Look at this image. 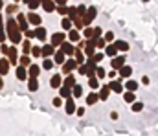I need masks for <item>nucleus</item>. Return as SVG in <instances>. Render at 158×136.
<instances>
[{
    "label": "nucleus",
    "mask_w": 158,
    "mask_h": 136,
    "mask_svg": "<svg viewBox=\"0 0 158 136\" xmlns=\"http://www.w3.org/2000/svg\"><path fill=\"white\" fill-rule=\"evenodd\" d=\"M6 35L11 39V42H13V44H18V42L22 40V31L18 30L17 20L9 18V20L6 22Z\"/></svg>",
    "instance_id": "obj_1"
},
{
    "label": "nucleus",
    "mask_w": 158,
    "mask_h": 136,
    "mask_svg": "<svg viewBox=\"0 0 158 136\" xmlns=\"http://www.w3.org/2000/svg\"><path fill=\"white\" fill-rule=\"evenodd\" d=\"M74 68H77V61L76 59H68V61H64L63 63V74H72V70Z\"/></svg>",
    "instance_id": "obj_2"
},
{
    "label": "nucleus",
    "mask_w": 158,
    "mask_h": 136,
    "mask_svg": "<svg viewBox=\"0 0 158 136\" xmlns=\"http://www.w3.org/2000/svg\"><path fill=\"white\" fill-rule=\"evenodd\" d=\"M96 8H88L86 11H85V15H83V22H85V26L86 24H90V22H92L94 20V17H96Z\"/></svg>",
    "instance_id": "obj_3"
},
{
    "label": "nucleus",
    "mask_w": 158,
    "mask_h": 136,
    "mask_svg": "<svg viewBox=\"0 0 158 136\" xmlns=\"http://www.w3.org/2000/svg\"><path fill=\"white\" fill-rule=\"evenodd\" d=\"M17 24H18V30L20 31H26L28 30V18L24 17V13H18L17 15Z\"/></svg>",
    "instance_id": "obj_4"
},
{
    "label": "nucleus",
    "mask_w": 158,
    "mask_h": 136,
    "mask_svg": "<svg viewBox=\"0 0 158 136\" xmlns=\"http://www.w3.org/2000/svg\"><path fill=\"white\" fill-rule=\"evenodd\" d=\"M55 53V46H52V44H46V46H42L40 48V55L42 57H50Z\"/></svg>",
    "instance_id": "obj_5"
},
{
    "label": "nucleus",
    "mask_w": 158,
    "mask_h": 136,
    "mask_svg": "<svg viewBox=\"0 0 158 136\" xmlns=\"http://www.w3.org/2000/svg\"><path fill=\"white\" fill-rule=\"evenodd\" d=\"M61 52L64 53V55H74V46H72V44L70 42H61Z\"/></svg>",
    "instance_id": "obj_6"
},
{
    "label": "nucleus",
    "mask_w": 158,
    "mask_h": 136,
    "mask_svg": "<svg viewBox=\"0 0 158 136\" xmlns=\"http://www.w3.org/2000/svg\"><path fill=\"white\" fill-rule=\"evenodd\" d=\"M40 6H42V9H44V11H48V13H52V11H55V9H57V8H55L57 4L53 2V0H44V2H42Z\"/></svg>",
    "instance_id": "obj_7"
},
{
    "label": "nucleus",
    "mask_w": 158,
    "mask_h": 136,
    "mask_svg": "<svg viewBox=\"0 0 158 136\" xmlns=\"http://www.w3.org/2000/svg\"><path fill=\"white\" fill-rule=\"evenodd\" d=\"M61 42H64V33H53L52 37V46H61Z\"/></svg>",
    "instance_id": "obj_8"
},
{
    "label": "nucleus",
    "mask_w": 158,
    "mask_h": 136,
    "mask_svg": "<svg viewBox=\"0 0 158 136\" xmlns=\"http://www.w3.org/2000/svg\"><path fill=\"white\" fill-rule=\"evenodd\" d=\"M108 88L112 90V92H116V94H120V92H123V86H121V83H120V81H110V85H108Z\"/></svg>",
    "instance_id": "obj_9"
},
{
    "label": "nucleus",
    "mask_w": 158,
    "mask_h": 136,
    "mask_svg": "<svg viewBox=\"0 0 158 136\" xmlns=\"http://www.w3.org/2000/svg\"><path fill=\"white\" fill-rule=\"evenodd\" d=\"M26 18H28V22H31V24H35V26H39L40 22H42V18H40V17H39L37 13H30V15H28Z\"/></svg>",
    "instance_id": "obj_10"
},
{
    "label": "nucleus",
    "mask_w": 158,
    "mask_h": 136,
    "mask_svg": "<svg viewBox=\"0 0 158 136\" xmlns=\"http://www.w3.org/2000/svg\"><path fill=\"white\" fill-rule=\"evenodd\" d=\"M8 72H9V61L8 59H2V61H0V74L6 76Z\"/></svg>",
    "instance_id": "obj_11"
},
{
    "label": "nucleus",
    "mask_w": 158,
    "mask_h": 136,
    "mask_svg": "<svg viewBox=\"0 0 158 136\" xmlns=\"http://www.w3.org/2000/svg\"><path fill=\"white\" fill-rule=\"evenodd\" d=\"M125 64V57H112V68H121Z\"/></svg>",
    "instance_id": "obj_12"
},
{
    "label": "nucleus",
    "mask_w": 158,
    "mask_h": 136,
    "mask_svg": "<svg viewBox=\"0 0 158 136\" xmlns=\"http://www.w3.org/2000/svg\"><path fill=\"white\" fill-rule=\"evenodd\" d=\"M74 55H76L77 64H83V63H85V53L81 52V48H74Z\"/></svg>",
    "instance_id": "obj_13"
},
{
    "label": "nucleus",
    "mask_w": 158,
    "mask_h": 136,
    "mask_svg": "<svg viewBox=\"0 0 158 136\" xmlns=\"http://www.w3.org/2000/svg\"><path fill=\"white\" fill-rule=\"evenodd\" d=\"M66 112H68V114H74L76 112V105H74L72 98H66Z\"/></svg>",
    "instance_id": "obj_14"
},
{
    "label": "nucleus",
    "mask_w": 158,
    "mask_h": 136,
    "mask_svg": "<svg viewBox=\"0 0 158 136\" xmlns=\"http://www.w3.org/2000/svg\"><path fill=\"white\" fill-rule=\"evenodd\" d=\"M35 37H37L39 40H44V39H46V30H44L42 26H37V30H35Z\"/></svg>",
    "instance_id": "obj_15"
},
{
    "label": "nucleus",
    "mask_w": 158,
    "mask_h": 136,
    "mask_svg": "<svg viewBox=\"0 0 158 136\" xmlns=\"http://www.w3.org/2000/svg\"><path fill=\"white\" fill-rule=\"evenodd\" d=\"M105 53H107L108 57H116V53H118V48L114 46V44H110V46H105Z\"/></svg>",
    "instance_id": "obj_16"
},
{
    "label": "nucleus",
    "mask_w": 158,
    "mask_h": 136,
    "mask_svg": "<svg viewBox=\"0 0 158 136\" xmlns=\"http://www.w3.org/2000/svg\"><path fill=\"white\" fill-rule=\"evenodd\" d=\"M17 77L20 79V81H24L26 77H28V70L24 66H20V68H17Z\"/></svg>",
    "instance_id": "obj_17"
},
{
    "label": "nucleus",
    "mask_w": 158,
    "mask_h": 136,
    "mask_svg": "<svg viewBox=\"0 0 158 136\" xmlns=\"http://www.w3.org/2000/svg\"><path fill=\"white\" fill-rule=\"evenodd\" d=\"M108 94H110V88L108 86H101L99 88V99H108Z\"/></svg>",
    "instance_id": "obj_18"
},
{
    "label": "nucleus",
    "mask_w": 158,
    "mask_h": 136,
    "mask_svg": "<svg viewBox=\"0 0 158 136\" xmlns=\"http://www.w3.org/2000/svg\"><path fill=\"white\" fill-rule=\"evenodd\" d=\"M28 88L31 90V92H35V90L39 88V81H37V77H30V81H28Z\"/></svg>",
    "instance_id": "obj_19"
},
{
    "label": "nucleus",
    "mask_w": 158,
    "mask_h": 136,
    "mask_svg": "<svg viewBox=\"0 0 158 136\" xmlns=\"http://www.w3.org/2000/svg\"><path fill=\"white\" fill-rule=\"evenodd\" d=\"M61 26H63V30H72V18L70 17H64L61 20Z\"/></svg>",
    "instance_id": "obj_20"
},
{
    "label": "nucleus",
    "mask_w": 158,
    "mask_h": 136,
    "mask_svg": "<svg viewBox=\"0 0 158 136\" xmlns=\"http://www.w3.org/2000/svg\"><path fill=\"white\" fill-rule=\"evenodd\" d=\"M131 74H132V68H131V66H125V64H123V66L120 68V76H121V77H129Z\"/></svg>",
    "instance_id": "obj_21"
},
{
    "label": "nucleus",
    "mask_w": 158,
    "mask_h": 136,
    "mask_svg": "<svg viewBox=\"0 0 158 136\" xmlns=\"http://www.w3.org/2000/svg\"><path fill=\"white\" fill-rule=\"evenodd\" d=\"M50 85H52V88H59L61 86V76L53 74V77L50 79Z\"/></svg>",
    "instance_id": "obj_22"
},
{
    "label": "nucleus",
    "mask_w": 158,
    "mask_h": 136,
    "mask_svg": "<svg viewBox=\"0 0 158 136\" xmlns=\"http://www.w3.org/2000/svg\"><path fill=\"white\" fill-rule=\"evenodd\" d=\"M28 76H30V77H37V76H39V64H30Z\"/></svg>",
    "instance_id": "obj_23"
},
{
    "label": "nucleus",
    "mask_w": 158,
    "mask_h": 136,
    "mask_svg": "<svg viewBox=\"0 0 158 136\" xmlns=\"http://www.w3.org/2000/svg\"><path fill=\"white\" fill-rule=\"evenodd\" d=\"M72 94H74V98H81L83 86H81V85H74V86H72Z\"/></svg>",
    "instance_id": "obj_24"
},
{
    "label": "nucleus",
    "mask_w": 158,
    "mask_h": 136,
    "mask_svg": "<svg viewBox=\"0 0 158 136\" xmlns=\"http://www.w3.org/2000/svg\"><path fill=\"white\" fill-rule=\"evenodd\" d=\"M114 46H116L118 50H121V52H127V50H129V44H127L125 40H116Z\"/></svg>",
    "instance_id": "obj_25"
},
{
    "label": "nucleus",
    "mask_w": 158,
    "mask_h": 136,
    "mask_svg": "<svg viewBox=\"0 0 158 136\" xmlns=\"http://www.w3.org/2000/svg\"><path fill=\"white\" fill-rule=\"evenodd\" d=\"M61 98H72V88L61 86Z\"/></svg>",
    "instance_id": "obj_26"
},
{
    "label": "nucleus",
    "mask_w": 158,
    "mask_h": 136,
    "mask_svg": "<svg viewBox=\"0 0 158 136\" xmlns=\"http://www.w3.org/2000/svg\"><path fill=\"white\" fill-rule=\"evenodd\" d=\"M74 85H76V79H74V76H72V74H68V76H66V79H64V86L72 88Z\"/></svg>",
    "instance_id": "obj_27"
},
{
    "label": "nucleus",
    "mask_w": 158,
    "mask_h": 136,
    "mask_svg": "<svg viewBox=\"0 0 158 136\" xmlns=\"http://www.w3.org/2000/svg\"><path fill=\"white\" fill-rule=\"evenodd\" d=\"M98 99H99V96H98L96 92H92V94H88V96H86V103H88V105H94Z\"/></svg>",
    "instance_id": "obj_28"
},
{
    "label": "nucleus",
    "mask_w": 158,
    "mask_h": 136,
    "mask_svg": "<svg viewBox=\"0 0 158 136\" xmlns=\"http://www.w3.org/2000/svg\"><path fill=\"white\" fill-rule=\"evenodd\" d=\"M68 37H70L72 42H79V33H77V30H68Z\"/></svg>",
    "instance_id": "obj_29"
},
{
    "label": "nucleus",
    "mask_w": 158,
    "mask_h": 136,
    "mask_svg": "<svg viewBox=\"0 0 158 136\" xmlns=\"http://www.w3.org/2000/svg\"><path fill=\"white\" fill-rule=\"evenodd\" d=\"M8 57H9V63H11V64H15V63H17V50H15V48H9Z\"/></svg>",
    "instance_id": "obj_30"
},
{
    "label": "nucleus",
    "mask_w": 158,
    "mask_h": 136,
    "mask_svg": "<svg viewBox=\"0 0 158 136\" xmlns=\"http://www.w3.org/2000/svg\"><path fill=\"white\" fill-rule=\"evenodd\" d=\"M64 57H66V55H64L63 52H57V53H55V57H53V61H55L57 64H63V63H64Z\"/></svg>",
    "instance_id": "obj_31"
},
{
    "label": "nucleus",
    "mask_w": 158,
    "mask_h": 136,
    "mask_svg": "<svg viewBox=\"0 0 158 136\" xmlns=\"http://www.w3.org/2000/svg\"><path fill=\"white\" fill-rule=\"evenodd\" d=\"M6 31H4V22H2V17H0V42H4L6 40Z\"/></svg>",
    "instance_id": "obj_32"
},
{
    "label": "nucleus",
    "mask_w": 158,
    "mask_h": 136,
    "mask_svg": "<svg viewBox=\"0 0 158 136\" xmlns=\"http://www.w3.org/2000/svg\"><path fill=\"white\" fill-rule=\"evenodd\" d=\"M134 98H136V96H134V94L131 92V90H129V92H125V94H123V99H125L127 103H134Z\"/></svg>",
    "instance_id": "obj_33"
},
{
    "label": "nucleus",
    "mask_w": 158,
    "mask_h": 136,
    "mask_svg": "<svg viewBox=\"0 0 158 136\" xmlns=\"http://www.w3.org/2000/svg\"><path fill=\"white\" fill-rule=\"evenodd\" d=\"M125 85H127V90H131V92H134V90L138 88V83H136V81H132V79H131V81H127Z\"/></svg>",
    "instance_id": "obj_34"
},
{
    "label": "nucleus",
    "mask_w": 158,
    "mask_h": 136,
    "mask_svg": "<svg viewBox=\"0 0 158 136\" xmlns=\"http://www.w3.org/2000/svg\"><path fill=\"white\" fill-rule=\"evenodd\" d=\"M77 72L81 74V76H86V72H88V64H77Z\"/></svg>",
    "instance_id": "obj_35"
},
{
    "label": "nucleus",
    "mask_w": 158,
    "mask_h": 136,
    "mask_svg": "<svg viewBox=\"0 0 158 136\" xmlns=\"http://www.w3.org/2000/svg\"><path fill=\"white\" fill-rule=\"evenodd\" d=\"M88 85H90V88H99V81H98V77L94 76V77H90L88 79Z\"/></svg>",
    "instance_id": "obj_36"
},
{
    "label": "nucleus",
    "mask_w": 158,
    "mask_h": 136,
    "mask_svg": "<svg viewBox=\"0 0 158 136\" xmlns=\"http://www.w3.org/2000/svg\"><path fill=\"white\" fill-rule=\"evenodd\" d=\"M42 68H44V70H52V68H53V61L52 59H46V61L42 63Z\"/></svg>",
    "instance_id": "obj_37"
},
{
    "label": "nucleus",
    "mask_w": 158,
    "mask_h": 136,
    "mask_svg": "<svg viewBox=\"0 0 158 136\" xmlns=\"http://www.w3.org/2000/svg\"><path fill=\"white\" fill-rule=\"evenodd\" d=\"M22 52H24V55L31 52V44H30L28 40H24V44H22Z\"/></svg>",
    "instance_id": "obj_38"
},
{
    "label": "nucleus",
    "mask_w": 158,
    "mask_h": 136,
    "mask_svg": "<svg viewBox=\"0 0 158 136\" xmlns=\"http://www.w3.org/2000/svg\"><path fill=\"white\" fill-rule=\"evenodd\" d=\"M28 6H30V9H37V8L40 6V0H30Z\"/></svg>",
    "instance_id": "obj_39"
},
{
    "label": "nucleus",
    "mask_w": 158,
    "mask_h": 136,
    "mask_svg": "<svg viewBox=\"0 0 158 136\" xmlns=\"http://www.w3.org/2000/svg\"><path fill=\"white\" fill-rule=\"evenodd\" d=\"M20 66H30V57L28 55H22L20 57Z\"/></svg>",
    "instance_id": "obj_40"
},
{
    "label": "nucleus",
    "mask_w": 158,
    "mask_h": 136,
    "mask_svg": "<svg viewBox=\"0 0 158 136\" xmlns=\"http://www.w3.org/2000/svg\"><path fill=\"white\" fill-rule=\"evenodd\" d=\"M57 11H59L63 17H66V15H68V8H66V6H59V8H57Z\"/></svg>",
    "instance_id": "obj_41"
},
{
    "label": "nucleus",
    "mask_w": 158,
    "mask_h": 136,
    "mask_svg": "<svg viewBox=\"0 0 158 136\" xmlns=\"http://www.w3.org/2000/svg\"><path fill=\"white\" fill-rule=\"evenodd\" d=\"M96 74H98V79H103L107 76V72L103 70V68H96Z\"/></svg>",
    "instance_id": "obj_42"
},
{
    "label": "nucleus",
    "mask_w": 158,
    "mask_h": 136,
    "mask_svg": "<svg viewBox=\"0 0 158 136\" xmlns=\"http://www.w3.org/2000/svg\"><path fill=\"white\" fill-rule=\"evenodd\" d=\"M31 55H33V57H39V55H40V48H39V46H33V48H31Z\"/></svg>",
    "instance_id": "obj_43"
},
{
    "label": "nucleus",
    "mask_w": 158,
    "mask_h": 136,
    "mask_svg": "<svg viewBox=\"0 0 158 136\" xmlns=\"http://www.w3.org/2000/svg\"><path fill=\"white\" fill-rule=\"evenodd\" d=\"M142 108H143V105H142V103H132V110H134V112H140Z\"/></svg>",
    "instance_id": "obj_44"
},
{
    "label": "nucleus",
    "mask_w": 158,
    "mask_h": 136,
    "mask_svg": "<svg viewBox=\"0 0 158 136\" xmlns=\"http://www.w3.org/2000/svg\"><path fill=\"white\" fill-rule=\"evenodd\" d=\"M85 37H86V39H90V37H94V30H90V28H86V30H85Z\"/></svg>",
    "instance_id": "obj_45"
},
{
    "label": "nucleus",
    "mask_w": 158,
    "mask_h": 136,
    "mask_svg": "<svg viewBox=\"0 0 158 136\" xmlns=\"http://www.w3.org/2000/svg\"><path fill=\"white\" fill-rule=\"evenodd\" d=\"M96 46H98V48H105V40L98 37V40H96Z\"/></svg>",
    "instance_id": "obj_46"
},
{
    "label": "nucleus",
    "mask_w": 158,
    "mask_h": 136,
    "mask_svg": "<svg viewBox=\"0 0 158 136\" xmlns=\"http://www.w3.org/2000/svg\"><path fill=\"white\" fill-rule=\"evenodd\" d=\"M92 59H94L96 63H99V61L103 59V53H94V55H92Z\"/></svg>",
    "instance_id": "obj_47"
},
{
    "label": "nucleus",
    "mask_w": 158,
    "mask_h": 136,
    "mask_svg": "<svg viewBox=\"0 0 158 136\" xmlns=\"http://www.w3.org/2000/svg\"><path fill=\"white\" fill-rule=\"evenodd\" d=\"M112 39H114V33H112V31L105 33V40H112Z\"/></svg>",
    "instance_id": "obj_48"
},
{
    "label": "nucleus",
    "mask_w": 158,
    "mask_h": 136,
    "mask_svg": "<svg viewBox=\"0 0 158 136\" xmlns=\"http://www.w3.org/2000/svg\"><path fill=\"white\" fill-rule=\"evenodd\" d=\"M17 9H18V8L13 4V6H9V8H8V13H17Z\"/></svg>",
    "instance_id": "obj_49"
},
{
    "label": "nucleus",
    "mask_w": 158,
    "mask_h": 136,
    "mask_svg": "<svg viewBox=\"0 0 158 136\" xmlns=\"http://www.w3.org/2000/svg\"><path fill=\"white\" fill-rule=\"evenodd\" d=\"M103 31H101V28H94V37H99Z\"/></svg>",
    "instance_id": "obj_50"
},
{
    "label": "nucleus",
    "mask_w": 158,
    "mask_h": 136,
    "mask_svg": "<svg viewBox=\"0 0 158 136\" xmlns=\"http://www.w3.org/2000/svg\"><path fill=\"white\" fill-rule=\"evenodd\" d=\"M53 105H55V107H61V105H63L61 98H55V99H53Z\"/></svg>",
    "instance_id": "obj_51"
},
{
    "label": "nucleus",
    "mask_w": 158,
    "mask_h": 136,
    "mask_svg": "<svg viewBox=\"0 0 158 136\" xmlns=\"http://www.w3.org/2000/svg\"><path fill=\"white\" fill-rule=\"evenodd\" d=\"M8 52H9V48H8V46H6V44L2 42V53H4V55H8Z\"/></svg>",
    "instance_id": "obj_52"
},
{
    "label": "nucleus",
    "mask_w": 158,
    "mask_h": 136,
    "mask_svg": "<svg viewBox=\"0 0 158 136\" xmlns=\"http://www.w3.org/2000/svg\"><path fill=\"white\" fill-rule=\"evenodd\" d=\"M26 37H28V39H31V37H35V31H30V30H26Z\"/></svg>",
    "instance_id": "obj_53"
},
{
    "label": "nucleus",
    "mask_w": 158,
    "mask_h": 136,
    "mask_svg": "<svg viewBox=\"0 0 158 136\" xmlns=\"http://www.w3.org/2000/svg\"><path fill=\"white\" fill-rule=\"evenodd\" d=\"M76 112H77V116H83V114H85V108H83V107H79Z\"/></svg>",
    "instance_id": "obj_54"
},
{
    "label": "nucleus",
    "mask_w": 158,
    "mask_h": 136,
    "mask_svg": "<svg viewBox=\"0 0 158 136\" xmlns=\"http://www.w3.org/2000/svg\"><path fill=\"white\" fill-rule=\"evenodd\" d=\"M53 2H55V4H59V6H64L66 0H53Z\"/></svg>",
    "instance_id": "obj_55"
},
{
    "label": "nucleus",
    "mask_w": 158,
    "mask_h": 136,
    "mask_svg": "<svg viewBox=\"0 0 158 136\" xmlns=\"http://www.w3.org/2000/svg\"><path fill=\"white\" fill-rule=\"evenodd\" d=\"M4 86V81H2V77H0V88H2Z\"/></svg>",
    "instance_id": "obj_56"
},
{
    "label": "nucleus",
    "mask_w": 158,
    "mask_h": 136,
    "mask_svg": "<svg viewBox=\"0 0 158 136\" xmlns=\"http://www.w3.org/2000/svg\"><path fill=\"white\" fill-rule=\"evenodd\" d=\"M22 2H24V4H28V2H30V0H22Z\"/></svg>",
    "instance_id": "obj_57"
},
{
    "label": "nucleus",
    "mask_w": 158,
    "mask_h": 136,
    "mask_svg": "<svg viewBox=\"0 0 158 136\" xmlns=\"http://www.w3.org/2000/svg\"><path fill=\"white\" fill-rule=\"evenodd\" d=\"M0 9H2V0H0Z\"/></svg>",
    "instance_id": "obj_58"
},
{
    "label": "nucleus",
    "mask_w": 158,
    "mask_h": 136,
    "mask_svg": "<svg viewBox=\"0 0 158 136\" xmlns=\"http://www.w3.org/2000/svg\"><path fill=\"white\" fill-rule=\"evenodd\" d=\"M143 2H149V0H143Z\"/></svg>",
    "instance_id": "obj_59"
},
{
    "label": "nucleus",
    "mask_w": 158,
    "mask_h": 136,
    "mask_svg": "<svg viewBox=\"0 0 158 136\" xmlns=\"http://www.w3.org/2000/svg\"><path fill=\"white\" fill-rule=\"evenodd\" d=\"M42 2H44V0H40V4H42Z\"/></svg>",
    "instance_id": "obj_60"
}]
</instances>
